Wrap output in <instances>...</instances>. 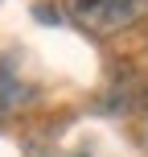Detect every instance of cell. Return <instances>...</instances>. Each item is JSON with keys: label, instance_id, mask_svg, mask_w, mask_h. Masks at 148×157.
Returning <instances> with one entry per match:
<instances>
[{"label": "cell", "instance_id": "1", "mask_svg": "<svg viewBox=\"0 0 148 157\" xmlns=\"http://www.w3.org/2000/svg\"><path fill=\"white\" fill-rule=\"evenodd\" d=\"M148 17V0H66V21L91 37H111Z\"/></svg>", "mask_w": 148, "mask_h": 157}, {"label": "cell", "instance_id": "3", "mask_svg": "<svg viewBox=\"0 0 148 157\" xmlns=\"http://www.w3.org/2000/svg\"><path fill=\"white\" fill-rule=\"evenodd\" d=\"M33 17H37L41 25H58L66 13H58V8H49V4H37V8H33Z\"/></svg>", "mask_w": 148, "mask_h": 157}, {"label": "cell", "instance_id": "2", "mask_svg": "<svg viewBox=\"0 0 148 157\" xmlns=\"http://www.w3.org/2000/svg\"><path fill=\"white\" fill-rule=\"evenodd\" d=\"M4 66H8V62H0V116H4V112H13L21 99H29V95H33L29 87H21V78H13Z\"/></svg>", "mask_w": 148, "mask_h": 157}]
</instances>
